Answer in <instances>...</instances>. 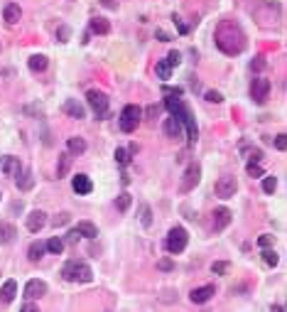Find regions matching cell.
Here are the masks:
<instances>
[{
	"mask_svg": "<svg viewBox=\"0 0 287 312\" xmlns=\"http://www.w3.org/2000/svg\"><path fill=\"white\" fill-rule=\"evenodd\" d=\"M216 45H219V49L224 54H231V57L233 54H241L245 49V34H243V30L236 22L226 20L216 30Z\"/></svg>",
	"mask_w": 287,
	"mask_h": 312,
	"instance_id": "1",
	"label": "cell"
},
{
	"mask_svg": "<svg viewBox=\"0 0 287 312\" xmlns=\"http://www.w3.org/2000/svg\"><path fill=\"white\" fill-rule=\"evenodd\" d=\"M61 276L69 283H91L93 270H91V265H86L81 261H66L64 268H61Z\"/></svg>",
	"mask_w": 287,
	"mask_h": 312,
	"instance_id": "2",
	"label": "cell"
},
{
	"mask_svg": "<svg viewBox=\"0 0 287 312\" xmlns=\"http://www.w3.org/2000/svg\"><path fill=\"white\" fill-rule=\"evenodd\" d=\"M187 241H189V233L184 226H172L169 233H167V239H165V248L167 253L177 256V253H182L187 248Z\"/></svg>",
	"mask_w": 287,
	"mask_h": 312,
	"instance_id": "3",
	"label": "cell"
},
{
	"mask_svg": "<svg viewBox=\"0 0 287 312\" xmlns=\"http://www.w3.org/2000/svg\"><path fill=\"white\" fill-rule=\"evenodd\" d=\"M140 121H142V108L135 106V103H128L123 108V113H121V131L123 133H133L140 126Z\"/></svg>",
	"mask_w": 287,
	"mask_h": 312,
	"instance_id": "4",
	"label": "cell"
},
{
	"mask_svg": "<svg viewBox=\"0 0 287 312\" xmlns=\"http://www.w3.org/2000/svg\"><path fill=\"white\" fill-rule=\"evenodd\" d=\"M86 101H89V106L93 108V113L98 115V118H106V111H108V96H106L101 89H91L86 94Z\"/></svg>",
	"mask_w": 287,
	"mask_h": 312,
	"instance_id": "5",
	"label": "cell"
},
{
	"mask_svg": "<svg viewBox=\"0 0 287 312\" xmlns=\"http://www.w3.org/2000/svg\"><path fill=\"white\" fill-rule=\"evenodd\" d=\"M216 197H221V199H231L233 194L238 192V182H236V177L233 175H224V177H219V182H216Z\"/></svg>",
	"mask_w": 287,
	"mask_h": 312,
	"instance_id": "6",
	"label": "cell"
},
{
	"mask_svg": "<svg viewBox=\"0 0 287 312\" xmlns=\"http://www.w3.org/2000/svg\"><path fill=\"white\" fill-rule=\"evenodd\" d=\"M199 180H201V167H199L196 163H192V165L184 170V177H182V184H179V192H182V194L192 192V189L199 184Z\"/></svg>",
	"mask_w": 287,
	"mask_h": 312,
	"instance_id": "7",
	"label": "cell"
},
{
	"mask_svg": "<svg viewBox=\"0 0 287 312\" xmlns=\"http://www.w3.org/2000/svg\"><path fill=\"white\" fill-rule=\"evenodd\" d=\"M268 94H270V82L263 79V76L253 79V84H250V96H253V101L256 103H265L268 101Z\"/></svg>",
	"mask_w": 287,
	"mask_h": 312,
	"instance_id": "8",
	"label": "cell"
},
{
	"mask_svg": "<svg viewBox=\"0 0 287 312\" xmlns=\"http://www.w3.org/2000/svg\"><path fill=\"white\" fill-rule=\"evenodd\" d=\"M0 172H3L5 177L15 180L22 172V165H20V160L15 158V155H3V158H0Z\"/></svg>",
	"mask_w": 287,
	"mask_h": 312,
	"instance_id": "9",
	"label": "cell"
},
{
	"mask_svg": "<svg viewBox=\"0 0 287 312\" xmlns=\"http://www.w3.org/2000/svg\"><path fill=\"white\" fill-rule=\"evenodd\" d=\"M231 219H233V214H231V209H226V207H219V209H213V231H224L228 224H231Z\"/></svg>",
	"mask_w": 287,
	"mask_h": 312,
	"instance_id": "10",
	"label": "cell"
},
{
	"mask_svg": "<svg viewBox=\"0 0 287 312\" xmlns=\"http://www.w3.org/2000/svg\"><path fill=\"white\" fill-rule=\"evenodd\" d=\"M42 295H47V283L45 280H27V285H25V297L27 300H37V297H42Z\"/></svg>",
	"mask_w": 287,
	"mask_h": 312,
	"instance_id": "11",
	"label": "cell"
},
{
	"mask_svg": "<svg viewBox=\"0 0 287 312\" xmlns=\"http://www.w3.org/2000/svg\"><path fill=\"white\" fill-rule=\"evenodd\" d=\"M45 224H47V214H45L42 209H34V212H30V214H27V229H30L32 233L42 231V229H45Z\"/></svg>",
	"mask_w": 287,
	"mask_h": 312,
	"instance_id": "12",
	"label": "cell"
},
{
	"mask_svg": "<svg viewBox=\"0 0 287 312\" xmlns=\"http://www.w3.org/2000/svg\"><path fill=\"white\" fill-rule=\"evenodd\" d=\"M64 113H66V115H71V118H76V121L86 118V108H84V103H79L76 99L64 101Z\"/></svg>",
	"mask_w": 287,
	"mask_h": 312,
	"instance_id": "13",
	"label": "cell"
},
{
	"mask_svg": "<svg viewBox=\"0 0 287 312\" xmlns=\"http://www.w3.org/2000/svg\"><path fill=\"white\" fill-rule=\"evenodd\" d=\"M213 293H216V290H213V285H201V288H194L189 297H192L194 305H204V302H209L213 297Z\"/></svg>",
	"mask_w": 287,
	"mask_h": 312,
	"instance_id": "14",
	"label": "cell"
},
{
	"mask_svg": "<svg viewBox=\"0 0 287 312\" xmlns=\"http://www.w3.org/2000/svg\"><path fill=\"white\" fill-rule=\"evenodd\" d=\"M17 239V229L10 221H0V246H8Z\"/></svg>",
	"mask_w": 287,
	"mask_h": 312,
	"instance_id": "15",
	"label": "cell"
},
{
	"mask_svg": "<svg viewBox=\"0 0 287 312\" xmlns=\"http://www.w3.org/2000/svg\"><path fill=\"white\" fill-rule=\"evenodd\" d=\"M71 187H74V192H76V194H91L93 182H91V177H89V175H76L74 180H71Z\"/></svg>",
	"mask_w": 287,
	"mask_h": 312,
	"instance_id": "16",
	"label": "cell"
},
{
	"mask_svg": "<svg viewBox=\"0 0 287 312\" xmlns=\"http://www.w3.org/2000/svg\"><path fill=\"white\" fill-rule=\"evenodd\" d=\"M182 133H184V128H182V121H179V118H174V115H169V118L165 121V135L174 140V138H179Z\"/></svg>",
	"mask_w": 287,
	"mask_h": 312,
	"instance_id": "17",
	"label": "cell"
},
{
	"mask_svg": "<svg viewBox=\"0 0 287 312\" xmlns=\"http://www.w3.org/2000/svg\"><path fill=\"white\" fill-rule=\"evenodd\" d=\"M20 17H22V8H20L17 3L5 5V10H3V20H5L8 25H17V22H20Z\"/></svg>",
	"mask_w": 287,
	"mask_h": 312,
	"instance_id": "18",
	"label": "cell"
},
{
	"mask_svg": "<svg viewBox=\"0 0 287 312\" xmlns=\"http://www.w3.org/2000/svg\"><path fill=\"white\" fill-rule=\"evenodd\" d=\"M66 152L71 155V158H74V155H84V152H86V140L79 138V135L69 138V140H66Z\"/></svg>",
	"mask_w": 287,
	"mask_h": 312,
	"instance_id": "19",
	"label": "cell"
},
{
	"mask_svg": "<svg viewBox=\"0 0 287 312\" xmlns=\"http://www.w3.org/2000/svg\"><path fill=\"white\" fill-rule=\"evenodd\" d=\"M15 295H17V280H5L3 288H0V300L8 305L15 300Z\"/></svg>",
	"mask_w": 287,
	"mask_h": 312,
	"instance_id": "20",
	"label": "cell"
},
{
	"mask_svg": "<svg viewBox=\"0 0 287 312\" xmlns=\"http://www.w3.org/2000/svg\"><path fill=\"white\" fill-rule=\"evenodd\" d=\"M15 182H17V189L30 192V189L34 187V175H32V170H22V172L15 177Z\"/></svg>",
	"mask_w": 287,
	"mask_h": 312,
	"instance_id": "21",
	"label": "cell"
},
{
	"mask_svg": "<svg viewBox=\"0 0 287 312\" xmlns=\"http://www.w3.org/2000/svg\"><path fill=\"white\" fill-rule=\"evenodd\" d=\"M76 231H79L81 239H96V236H98V229H96V224H91V221H79V224H76Z\"/></svg>",
	"mask_w": 287,
	"mask_h": 312,
	"instance_id": "22",
	"label": "cell"
},
{
	"mask_svg": "<svg viewBox=\"0 0 287 312\" xmlns=\"http://www.w3.org/2000/svg\"><path fill=\"white\" fill-rule=\"evenodd\" d=\"M57 160H59V165H57V177H66L69 170H71V160H74V158H71L69 152H61Z\"/></svg>",
	"mask_w": 287,
	"mask_h": 312,
	"instance_id": "23",
	"label": "cell"
},
{
	"mask_svg": "<svg viewBox=\"0 0 287 312\" xmlns=\"http://www.w3.org/2000/svg\"><path fill=\"white\" fill-rule=\"evenodd\" d=\"M45 251H47V248H45V244H42V241H32V244H30V248H27V258H30L32 263H37V261L45 256Z\"/></svg>",
	"mask_w": 287,
	"mask_h": 312,
	"instance_id": "24",
	"label": "cell"
},
{
	"mask_svg": "<svg viewBox=\"0 0 287 312\" xmlns=\"http://www.w3.org/2000/svg\"><path fill=\"white\" fill-rule=\"evenodd\" d=\"M27 66H30L32 71H45V69L49 66V59H47L45 54H32L30 62H27Z\"/></svg>",
	"mask_w": 287,
	"mask_h": 312,
	"instance_id": "25",
	"label": "cell"
},
{
	"mask_svg": "<svg viewBox=\"0 0 287 312\" xmlns=\"http://www.w3.org/2000/svg\"><path fill=\"white\" fill-rule=\"evenodd\" d=\"M91 32H96V34H108V32H111V22L106 20V17H93V20H91Z\"/></svg>",
	"mask_w": 287,
	"mask_h": 312,
	"instance_id": "26",
	"label": "cell"
},
{
	"mask_svg": "<svg viewBox=\"0 0 287 312\" xmlns=\"http://www.w3.org/2000/svg\"><path fill=\"white\" fill-rule=\"evenodd\" d=\"M172 69H174V66H172L167 59H160V62L155 64V74L160 76V79H165V82H167L169 76H172Z\"/></svg>",
	"mask_w": 287,
	"mask_h": 312,
	"instance_id": "27",
	"label": "cell"
},
{
	"mask_svg": "<svg viewBox=\"0 0 287 312\" xmlns=\"http://www.w3.org/2000/svg\"><path fill=\"white\" fill-rule=\"evenodd\" d=\"M45 248L49 251V253H54V256H59L61 251H64V241L59 239V236H52L47 244H45Z\"/></svg>",
	"mask_w": 287,
	"mask_h": 312,
	"instance_id": "28",
	"label": "cell"
},
{
	"mask_svg": "<svg viewBox=\"0 0 287 312\" xmlns=\"http://www.w3.org/2000/svg\"><path fill=\"white\" fill-rule=\"evenodd\" d=\"M130 204H133V197L128 192H123V194H118L116 197V207H118V212H128L130 209Z\"/></svg>",
	"mask_w": 287,
	"mask_h": 312,
	"instance_id": "29",
	"label": "cell"
},
{
	"mask_svg": "<svg viewBox=\"0 0 287 312\" xmlns=\"http://www.w3.org/2000/svg\"><path fill=\"white\" fill-rule=\"evenodd\" d=\"M69 221H71V214H69V212H59L57 216H52V226H54V229H59V226H66Z\"/></svg>",
	"mask_w": 287,
	"mask_h": 312,
	"instance_id": "30",
	"label": "cell"
},
{
	"mask_svg": "<svg viewBox=\"0 0 287 312\" xmlns=\"http://www.w3.org/2000/svg\"><path fill=\"white\" fill-rule=\"evenodd\" d=\"M116 163L125 167V165L130 163V150H125V148H116Z\"/></svg>",
	"mask_w": 287,
	"mask_h": 312,
	"instance_id": "31",
	"label": "cell"
},
{
	"mask_svg": "<svg viewBox=\"0 0 287 312\" xmlns=\"http://www.w3.org/2000/svg\"><path fill=\"white\" fill-rule=\"evenodd\" d=\"M160 113H162V106H155V103L148 106V108H145V121H148V123H155V118H157Z\"/></svg>",
	"mask_w": 287,
	"mask_h": 312,
	"instance_id": "32",
	"label": "cell"
},
{
	"mask_svg": "<svg viewBox=\"0 0 287 312\" xmlns=\"http://www.w3.org/2000/svg\"><path fill=\"white\" fill-rule=\"evenodd\" d=\"M245 172H248V177H250V180H253V177H263V175H265V172H263V167H260L258 163H248V165H245Z\"/></svg>",
	"mask_w": 287,
	"mask_h": 312,
	"instance_id": "33",
	"label": "cell"
},
{
	"mask_svg": "<svg viewBox=\"0 0 287 312\" xmlns=\"http://www.w3.org/2000/svg\"><path fill=\"white\" fill-rule=\"evenodd\" d=\"M275 189H277V177L268 175V177L263 180V192H265V194H272Z\"/></svg>",
	"mask_w": 287,
	"mask_h": 312,
	"instance_id": "34",
	"label": "cell"
},
{
	"mask_svg": "<svg viewBox=\"0 0 287 312\" xmlns=\"http://www.w3.org/2000/svg\"><path fill=\"white\" fill-rule=\"evenodd\" d=\"M140 224L145 226V229L152 224V219H150V207H148V204H142V209H140Z\"/></svg>",
	"mask_w": 287,
	"mask_h": 312,
	"instance_id": "35",
	"label": "cell"
},
{
	"mask_svg": "<svg viewBox=\"0 0 287 312\" xmlns=\"http://www.w3.org/2000/svg\"><path fill=\"white\" fill-rule=\"evenodd\" d=\"M272 145H275V150H287V135L285 133H280V135H275V140H272Z\"/></svg>",
	"mask_w": 287,
	"mask_h": 312,
	"instance_id": "36",
	"label": "cell"
},
{
	"mask_svg": "<svg viewBox=\"0 0 287 312\" xmlns=\"http://www.w3.org/2000/svg\"><path fill=\"white\" fill-rule=\"evenodd\" d=\"M272 241H275V236H270V233H263V236H258V246L265 248V251L272 246Z\"/></svg>",
	"mask_w": 287,
	"mask_h": 312,
	"instance_id": "37",
	"label": "cell"
},
{
	"mask_svg": "<svg viewBox=\"0 0 287 312\" xmlns=\"http://www.w3.org/2000/svg\"><path fill=\"white\" fill-rule=\"evenodd\" d=\"M268 66V62H265V57H256L253 62H250V69H253V71H263Z\"/></svg>",
	"mask_w": 287,
	"mask_h": 312,
	"instance_id": "38",
	"label": "cell"
},
{
	"mask_svg": "<svg viewBox=\"0 0 287 312\" xmlns=\"http://www.w3.org/2000/svg\"><path fill=\"white\" fill-rule=\"evenodd\" d=\"M260 160H263V150H258V148H250L248 163H258V165H260Z\"/></svg>",
	"mask_w": 287,
	"mask_h": 312,
	"instance_id": "39",
	"label": "cell"
},
{
	"mask_svg": "<svg viewBox=\"0 0 287 312\" xmlns=\"http://www.w3.org/2000/svg\"><path fill=\"white\" fill-rule=\"evenodd\" d=\"M79 239H81V236H79V231H76V229H71V231L66 233V236H64L61 241H64V246H66V244H76Z\"/></svg>",
	"mask_w": 287,
	"mask_h": 312,
	"instance_id": "40",
	"label": "cell"
},
{
	"mask_svg": "<svg viewBox=\"0 0 287 312\" xmlns=\"http://www.w3.org/2000/svg\"><path fill=\"white\" fill-rule=\"evenodd\" d=\"M211 270H213V276H224V273L228 270V263L219 261V263H213V265H211Z\"/></svg>",
	"mask_w": 287,
	"mask_h": 312,
	"instance_id": "41",
	"label": "cell"
},
{
	"mask_svg": "<svg viewBox=\"0 0 287 312\" xmlns=\"http://www.w3.org/2000/svg\"><path fill=\"white\" fill-rule=\"evenodd\" d=\"M263 261L275 268V265H277V253H275V251H265V253H263Z\"/></svg>",
	"mask_w": 287,
	"mask_h": 312,
	"instance_id": "42",
	"label": "cell"
},
{
	"mask_svg": "<svg viewBox=\"0 0 287 312\" xmlns=\"http://www.w3.org/2000/svg\"><path fill=\"white\" fill-rule=\"evenodd\" d=\"M69 34H71L69 27H59V30H57V40H59V42H69Z\"/></svg>",
	"mask_w": 287,
	"mask_h": 312,
	"instance_id": "43",
	"label": "cell"
},
{
	"mask_svg": "<svg viewBox=\"0 0 287 312\" xmlns=\"http://www.w3.org/2000/svg\"><path fill=\"white\" fill-rule=\"evenodd\" d=\"M206 101H209V103H221L224 96H221L219 91H206Z\"/></svg>",
	"mask_w": 287,
	"mask_h": 312,
	"instance_id": "44",
	"label": "cell"
},
{
	"mask_svg": "<svg viewBox=\"0 0 287 312\" xmlns=\"http://www.w3.org/2000/svg\"><path fill=\"white\" fill-rule=\"evenodd\" d=\"M165 59H167V62H169V64H172V66H177V64H179V62H182V54H179V52H177V49H174V52H169V54H167V57H165Z\"/></svg>",
	"mask_w": 287,
	"mask_h": 312,
	"instance_id": "45",
	"label": "cell"
},
{
	"mask_svg": "<svg viewBox=\"0 0 287 312\" xmlns=\"http://www.w3.org/2000/svg\"><path fill=\"white\" fill-rule=\"evenodd\" d=\"M157 268H160V270H172L174 263H172L169 258H162V261H157Z\"/></svg>",
	"mask_w": 287,
	"mask_h": 312,
	"instance_id": "46",
	"label": "cell"
},
{
	"mask_svg": "<svg viewBox=\"0 0 287 312\" xmlns=\"http://www.w3.org/2000/svg\"><path fill=\"white\" fill-rule=\"evenodd\" d=\"M172 20H174V22H177V27H179V32H182V34H187V32H189V27H187V25H184V22H182V17H179V15H174V17H172Z\"/></svg>",
	"mask_w": 287,
	"mask_h": 312,
	"instance_id": "47",
	"label": "cell"
},
{
	"mask_svg": "<svg viewBox=\"0 0 287 312\" xmlns=\"http://www.w3.org/2000/svg\"><path fill=\"white\" fill-rule=\"evenodd\" d=\"M20 312H40V307L34 305V302H25V305L20 307Z\"/></svg>",
	"mask_w": 287,
	"mask_h": 312,
	"instance_id": "48",
	"label": "cell"
},
{
	"mask_svg": "<svg viewBox=\"0 0 287 312\" xmlns=\"http://www.w3.org/2000/svg\"><path fill=\"white\" fill-rule=\"evenodd\" d=\"M157 37H160V42H169V34L162 32V30H157Z\"/></svg>",
	"mask_w": 287,
	"mask_h": 312,
	"instance_id": "49",
	"label": "cell"
},
{
	"mask_svg": "<svg viewBox=\"0 0 287 312\" xmlns=\"http://www.w3.org/2000/svg\"><path fill=\"white\" fill-rule=\"evenodd\" d=\"M101 3H103L106 8H116V3H111V0H101Z\"/></svg>",
	"mask_w": 287,
	"mask_h": 312,
	"instance_id": "50",
	"label": "cell"
},
{
	"mask_svg": "<svg viewBox=\"0 0 287 312\" xmlns=\"http://www.w3.org/2000/svg\"><path fill=\"white\" fill-rule=\"evenodd\" d=\"M272 312H285V307H282V305H275V307H272Z\"/></svg>",
	"mask_w": 287,
	"mask_h": 312,
	"instance_id": "51",
	"label": "cell"
},
{
	"mask_svg": "<svg viewBox=\"0 0 287 312\" xmlns=\"http://www.w3.org/2000/svg\"><path fill=\"white\" fill-rule=\"evenodd\" d=\"M0 199H3V192H0Z\"/></svg>",
	"mask_w": 287,
	"mask_h": 312,
	"instance_id": "52",
	"label": "cell"
}]
</instances>
